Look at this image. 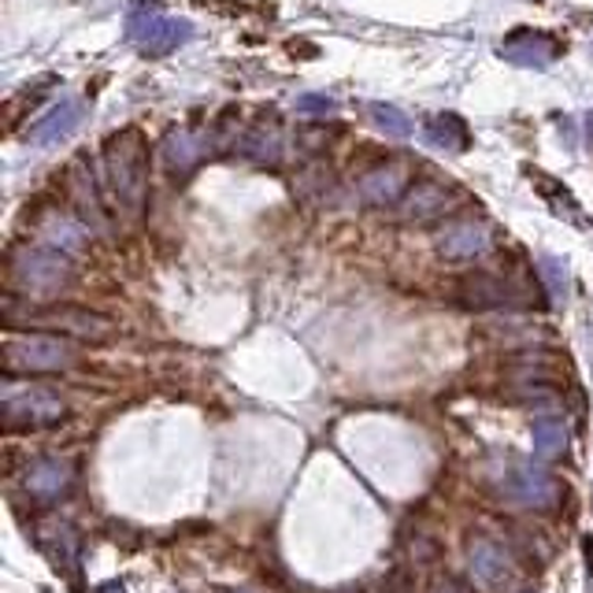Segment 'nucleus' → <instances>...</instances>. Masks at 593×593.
Listing matches in <instances>:
<instances>
[{"label": "nucleus", "instance_id": "9d476101", "mask_svg": "<svg viewBox=\"0 0 593 593\" xmlns=\"http://www.w3.org/2000/svg\"><path fill=\"white\" fill-rule=\"evenodd\" d=\"M494 249V230L483 219H464V223H449V227L438 234V257L449 263H464L478 260Z\"/></svg>", "mask_w": 593, "mask_h": 593}, {"label": "nucleus", "instance_id": "393cba45", "mask_svg": "<svg viewBox=\"0 0 593 593\" xmlns=\"http://www.w3.org/2000/svg\"><path fill=\"white\" fill-rule=\"evenodd\" d=\"M293 108L301 111V116H331L334 100L323 97V94H301V97L293 100Z\"/></svg>", "mask_w": 593, "mask_h": 593}, {"label": "nucleus", "instance_id": "6e6552de", "mask_svg": "<svg viewBox=\"0 0 593 593\" xmlns=\"http://www.w3.org/2000/svg\"><path fill=\"white\" fill-rule=\"evenodd\" d=\"M460 201H464V193H460L456 186H449V182L416 179L397 208H401V216L408 223H434V219L449 216L453 208H460Z\"/></svg>", "mask_w": 593, "mask_h": 593}, {"label": "nucleus", "instance_id": "39448f33", "mask_svg": "<svg viewBox=\"0 0 593 593\" xmlns=\"http://www.w3.org/2000/svg\"><path fill=\"white\" fill-rule=\"evenodd\" d=\"M127 37L134 41L141 53L168 56L193 37V26H190V19L168 15L152 4H138L134 12L127 15Z\"/></svg>", "mask_w": 593, "mask_h": 593}, {"label": "nucleus", "instance_id": "4468645a", "mask_svg": "<svg viewBox=\"0 0 593 593\" xmlns=\"http://www.w3.org/2000/svg\"><path fill=\"white\" fill-rule=\"evenodd\" d=\"M26 494L41 500V505H53L71 489L75 483V464L64 456H37L34 464L26 467Z\"/></svg>", "mask_w": 593, "mask_h": 593}, {"label": "nucleus", "instance_id": "1a4fd4ad", "mask_svg": "<svg viewBox=\"0 0 593 593\" xmlns=\"http://www.w3.org/2000/svg\"><path fill=\"white\" fill-rule=\"evenodd\" d=\"M212 149V130H193V127H179L163 138V149H160V160L168 168L171 179H186L197 171V163L208 157Z\"/></svg>", "mask_w": 593, "mask_h": 593}, {"label": "nucleus", "instance_id": "a211bd4d", "mask_svg": "<svg viewBox=\"0 0 593 593\" xmlns=\"http://www.w3.org/2000/svg\"><path fill=\"white\" fill-rule=\"evenodd\" d=\"M238 152H241L245 160L260 163V168H271V163H279L282 160V127H279V116H274V111H263V116L241 134Z\"/></svg>", "mask_w": 593, "mask_h": 593}, {"label": "nucleus", "instance_id": "f03ea898", "mask_svg": "<svg viewBox=\"0 0 593 593\" xmlns=\"http://www.w3.org/2000/svg\"><path fill=\"white\" fill-rule=\"evenodd\" d=\"M8 274L19 293L34 296V301H53L75 282V260L64 249L37 245V249H19L8 263Z\"/></svg>", "mask_w": 593, "mask_h": 593}, {"label": "nucleus", "instance_id": "aec40b11", "mask_svg": "<svg viewBox=\"0 0 593 593\" xmlns=\"http://www.w3.org/2000/svg\"><path fill=\"white\" fill-rule=\"evenodd\" d=\"M41 238H45V245H53V249L78 252L86 249L89 227L86 219H71V216H60V212H48V216L41 219Z\"/></svg>", "mask_w": 593, "mask_h": 593}, {"label": "nucleus", "instance_id": "0eeeda50", "mask_svg": "<svg viewBox=\"0 0 593 593\" xmlns=\"http://www.w3.org/2000/svg\"><path fill=\"white\" fill-rule=\"evenodd\" d=\"M26 323L34 331H53V334H64V337H86V342H105L111 337V323L105 315L97 312H86V309H67V304H48V309H26Z\"/></svg>", "mask_w": 593, "mask_h": 593}, {"label": "nucleus", "instance_id": "2eb2a0df", "mask_svg": "<svg viewBox=\"0 0 593 593\" xmlns=\"http://www.w3.org/2000/svg\"><path fill=\"white\" fill-rule=\"evenodd\" d=\"M467 560H472V575L483 582V586L497 590L513 579V557L505 553V546L486 535H475L467 541Z\"/></svg>", "mask_w": 593, "mask_h": 593}, {"label": "nucleus", "instance_id": "f257e3e1", "mask_svg": "<svg viewBox=\"0 0 593 593\" xmlns=\"http://www.w3.org/2000/svg\"><path fill=\"white\" fill-rule=\"evenodd\" d=\"M100 160H105V190L111 208L138 223L149 204V145L141 130H116L100 149Z\"/></svg>", "mask_w": 593, "mask_h": 593}, {"label": "nucleus", "instance_id": "f3484780", "mask_svg": "<svg viewBox=\"0 0 593 593\" xmlns=\"http://www.w3.org/2000/svg\"><path fill=\"white\" fill-rule=\"evenodd\" d=\"M82 119H86V105H82L78 97H67V100H60L56 108H48V116H41L34 127L26 130V141L37 149H48V145H56V141L75 134V127Z\"/></svg>", "mask_w": 593, "mask_h": 593}, {"label": "nucleus", "instance_id": "f8f14e48", "mask_svg": "<svg viewBox=\"0 0 593 593\" xmlns=\"http://www.w3.org/2000/svg\"><path fill=\"white\" fill-rule=\"evenodd\" d=\"M67 193H71V201H75V208H78V219H86L89 230L108 234L111 216H108V208H105V197H100V182H97L94 171H89L86 160L71 163V171H67Z\"/></svg>", "mask_w": 593, "mask_h": 593}, {"label": "nucleus", "instance_id": "bb28decb", "mask_svg": "<svg viewBox=\"0 0 593 593\" xmlns=\"http://www.w3.org/2000/svg\"><path fill=\"white\" fill-rule=\"evenodd\" d=\"M97 593H127V586H122V582H108V586H100Z\"/></svg>", "mask_w": 593, "mask_h": 593}, {"label": "nucleus", "instance_id": "423d86ee", "mask_svg": "<svg viewBox=\"0 0 593 593\" xmlns=\"http://www.w3.org/2000/svg\"><path fill=\"white\" fill-rule=\"evenodd\" d=\"M497 494L508 500V505L519 508H553L560 500V483L553 472H546L541 464H527V460H516L497 483Z\"/></svg>", "mask_w": 593, "mask_h": 593}, {"label": "nucleus", "instance_id": "ddd939ff", "mask_svg": "<svg viewBox=\"0 0 593 593\" xmlns=\"http://www.w3.org/2000/svg\"><path fill=\"white\" fill-rule=\"evenodd\" d=\"M412 182L416 175L408 171V163H378V168L360 175L356 193H360V201L371 204V208H386V204H401Z\"/></svg>", "mask_w": 593, "mask_h": 593}, {"label": "nucleus", "instance_id": "4be33fe9", "mask_svg": "<svg viewBox=\"0 0 593 593\" xmlns=\"http://www.w3.org/2000/svg\"><path fill=\"white\" fill-rule=\"evenodd\" d=\"M427 138H431V145L438 149H449V152H460L467 149V127L464 119L453 116V111H445V116H434L431 122H427Z\"/></svg>", "mask_w": 593, "mask_h": 593}, {"label": "nucleus", "instance_id": "20e7f679", "mask_svg": "<svg viewBox=\"0 0 593 593\" xmlns=\"http://www.w3.org/2000/svg\"><path fill=\"white\" fill-rule=\"evenodd\" d=\"M4 427L8 431H41V427H56L60 419H67V401L45 386H4Z\"/></svg>", "mask_w": 593, "mask_h": 593}, {"label": "nucleus", "instance_id": "7ed1b4c3", "mask_svg": "<svg viewBox=\"0 0 593 593\" xmlns=\"http://www.w3.org/2000/svg\"><path fill=\"white\" fill-rule=\"evenodd\" d=\"M78 360L75 345L64 334L53 331H26V334H8L4 342V375H48V371H67Z\"/></svg>", "mask_w": 593, "mask_h": 593}, {"label": "nucleus", "instance_id": "6ab92c4d", "mask_svg": "<svg viewBox=\"0 0 593 593\" xmlns=\"http://www.w3.org/2000/svg\"><path fill=\"white\" fill-rule=\"evenodd\" d=\"M37 546L45 549L56 571H75L78 568V535L71 524H41L37 527Z\"/></svg>", "mask_w": 593, "mask_h": 593}, {"label": "nucleus", "instance_id": "412c9836", "mask_svg": "<svg viewBox=\"0 0 593 593\" xmlns=\"http://www.w3.org/2000/svg\"><path fill=\"white\" fill-rule=\"evenodd\" d=\"M568 449V423L557 412H541L535 419V453L541 460H553Z\"/></svg>", "mask_w": 593, "mask_h": 593}, {"label": "nucleus", "instance_id": "9b49d317", "mask_svg": "<svg viewBox=\"0 0 593 593\" xmlns=\"http://www.w3.org/2000/svg\"><path fill=\"white\" fill-rule=\"evenodd\" d=\"M456 301L464 304V309H475V312L516 309V304H524L513 282L500 279V274H489V271L467 274V279L456 285Z\"/></svg>", "mask_w": 593, "mask_h": 593}, {"label": "nucleus", "instance_id": "dca6fc26", "mask_svg": "<svg viewBox=\"0 0 593 593\" xmlns=\"http://www.w3.org/2000/svg\"><path fill=\"white\" fill-rule=\"evenodd\" d=\"M500 56L516 67H549L560 56V41L538 30H516L500 41Z\"/></svg>", "mask_w": 593, "mask_h": 593}, {"label": "nucleus", "instance_id": "5701e85b", "mask_svg": "<svg viewBox=\"0 0 593 593\" xmlns=\"http://www.w3.org/2000/svg\"><path fill=\"white\" fill-rule=\"evenodd\" d=\"M371 122L382 130L386 138H408L416 130L412 119H408L405 111L393 108V105H371Z\"/></svg>", "mask_w": 593, "mask_h": 593}, {"label": "nucleus", "instance_id": "a878e982", "mask_svg": "<svg viewBox=\"0 0 593 593\" xmlns=\"http://www.w3.org/2000/svg\"><path fill=\"white\" fill-rule=\"evenodd\" d=\"M586 564H590V593H593V538H586Z\"/></svg>", "mask_w": 593, "mask_h": 593}, {"label": "nucleus", "instance_id": "b1692460", "mask_svg": "<svg viewBox=\"0 0 593 593\" xmlns=\"http://www.w3.org/2000/svg\"><path fill=\"white\" fill-rule=\"evenodd\" d=\"M541 274H546L549 293H553L557 301H564V296H568V271H564V263L553 260V257H546V260H541Z\"/></svg>", "mask_w": 593, "mask_h": 593}]
</instances>
